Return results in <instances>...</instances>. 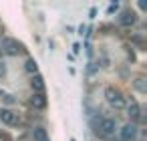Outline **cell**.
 I'll list each match as a JSON object with an SVG mask.
<instances>
[{
    "label": "cell",
    "instance_id": "3",
    "mask_svg": "<svg viewBox=\"0 0 147 141\" xmlns=\"http://www.w3.org/2000/svg\"><path fill=\"white\" fill-rule=\"evenodd\" d=\"M115 127H117V125H115V121H113V119H103L97 131H99L101 135H111V133L115 131Z\"/></svg>",
    "mask_w": 147,
    "mask_h": 141
},
{
    "label": "cell",
    "instance_id": "1",
    "mask_svg": "<svg viewBox=\"0 0 147 141\" xmlns=\"http://www.w3.org/2000/svg\"><path fill=\"white\" fill-rule=\"evenodd\" d=\"M2 51L8 53V55H18L22 51V45L18 40H14V38H4L2 40Z\"/></svg>",
    "mask_w": 147,
    "mask_h": 141
},
{
    "label": "cell",
    "instance_id": "12",
    "mask_svg": "<svg viewBox=\"0 0 147 141\" xmlns=\"http://www.w3.org/2000/svg\"><path fill=\"white\" fill-rule=\"evenodd\" d=\"M135 89H137V91H141V93H145V91H147L145 81H143V79H137V81H135Z\"/></svg>",
    "mask_w": 147,
    "mask_h": 141
},
{
    "label": "cell",
    "instance_id": "4",
    "mask_svg": "<svg viewBox=\"0 0 147 141\" xmlns=\"http://www.w3.org/2000/svg\"><path fill=\"white\" fill-rule=\"evenodd\" d=\"M0 121H2V123H8V125H16V123H18V117H16L12 111H8V109H0Z\"/></svg>",
    "mask_w": 147,
    "mask_h": 141
},
{
    "label": "cell",
    "instance_id": "7",
    "mask_svg": "<svg viewBox=\"0 0 147 141\" xmlns=\"http://www.w3.org/2000/svg\"><path fill=\"white\" fill-rule=\"evenodd\" d=\"M32 89L36 91V95H42V93H45V79L36 75V77L32 79Z\"/></svg>",
    "mask_w": 147,
    "mask_h": 141
},
{
    "label": "cell",
    "instance_id": "6",
    "mask_svg": "<svg viewBox=\"0 0 147 141\" xmlns=\"http://www.w3.org/2000/svg\"><path fill=\"white\" fill-rule=\"evenodd\" d=\"M127 113H129V117H131L133 121H137V119L141 117V109H139V105H137V103H133V101L127 105Z\"/></svg>",
    "mask_w": 147,
    "mask_h": 141
},
{
    "label": "cell",
    "instance_id": "13",
    "mask_svg": "<svg viewBox=\"0 0 147 141\" xmlns=\"http://www.w3.org/2000/svg\"><path fill=\"white\" fill-rule=\"evenodd\" d=\"M139 8H141V10H145V8H147V2H145V0H141V2H139Z\"/></svg>",
    "mask_w": 147,
    "mask_h": 141
},
{
    "label": "cell",
    "instance_id": "5",
    "mask_svg": "<svg viewBox=\"0 0 147 141\" xmlns=\"http://www.w3.org/2000/svg\"><path fill=\"white\" fill-rule=\"evenodd\" d=\"M135 20H137V16H135V12H131V10H125V12H121V16H119V24H123V26H131V24H135Z\"/></svg>",
    "mask_w": 147,
    "mask_h": 141
},
{
    "label": "cell",
    "instance_id": "2",
    "mask_svg": "<svg viewBox=\"0 0 147 141\" xmlns=\"http://www.w3.org/2000/svg\"><path fill=\"white\" fill-rule=\"evenodd\" d=\"M121 139L123 141H131V139H135V135H137V127L133 125V123H129V125H125V127H121Z\"/></svg>",
    "mask_w": 147,
    "mask_h": 141
},
{
    "label": "cell",
    "instance_id": "10",
    "mask_svg": "<svg viewBox=\"0 0 147 141\" xmlns=\"http://www.w3.org/2000/svg\"><path fill=\"white\" fill-rule=\"evenodd\" d=\"M24 69H26V73L34 75V73L38 71V65H36V61H34V59H26V63H24Z\"/></svg>",
    "mask_w": 147,
    "mask_h": 141
},
{
    "label": "cell",
    "instance_id": "14",
    "mask_svg": "<svg viewBox=\"0 0 147 141\" xmlns=\"http://www.w3.org/2000/svg\"><path fill=\"white\" fill-rule=\"evenodd\" d=\"M115 10H117V4H111V6H109V10H107V12H109V14H111V12H115Z\"/></svg>",
    "mask_w": 147,
    "mask_h": 141
},
{
    "label": "cell",
    "instance_id": "9",
    "mask_svg": "<svg viewBox=\"0 0 147 141\" xmlns=\"http://www.w3.org/2000/svg\"><path fill=\"white\" fill-rule=\"evenodd\" d=\"M32 135H34V141H49V135H47V129H42V127H34V131H32Z\"/></svg>",
    "mask_w": 147,
    "mask_h": 141
},
{
    "label": "cell",
    "instance_id": "8",
    "mask_svg": "<svg viewBox=\"0 0 147 141\" xmlns=\"http://www.w3.org/2000/svg\"><path fill=\"white\" fill-rule=\"evenodd\" d=\"M30 103H32L34 109H45V107H47V99H45V95H34Z\"/></svg>",
    "mask_w": 147,
    "mask_h": 141
},
{
    "label": "cell",
    "instance_id": "15",
    "mask_svg": "<svg viewBox=\"0 0 147 141\" xmlns=\"http://www.w3.org/2000/svg\"><path fill=\"white\" fill-rule=\"evenodd\" d=\"M4 73H6V67H4V63H2V65H0V75H4Z\"/></svg>",
    "mask_w": 147,
    "mask_h": 141
},
{
    "label": "cell",
    "instance_id": "11",
    "mask_svg": "<svg viewBox=\"0 0 147 141\" xmlns=\"http://www.w3.org/2000/svg\"><path fill=\"white\" fill-rule=\"evenodd\" d=\"M105 97H107V101H109V103H113L117 97H121V93H119V91H115L113 87H107V89H105Z\"/></svg>",
    "mask_w": 147,
    "mask_h": 141
}]
</instances>
